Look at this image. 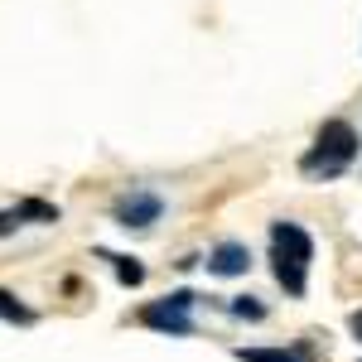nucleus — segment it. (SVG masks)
<instances>
[{"mask_svg": "<svg viewBox=\"0 0 362 362\" xmlns=\"http://www.w3.org/2000/svg\"><path fill=\"white\" fill-rule=\"evenodd\" d=\"M309 261H314V237L300 223H271V271H276L285 295H305Z\"/></svg>", "mask_w": 362, "mask_h": 362, "instance_id": "f257e3e1", "label": "nucleus"}, {"mask_svg": "<svg viewBox=\"0 0 362 362\" xmlns=\"http://www.w3.org/2000/svg\"><path fill=\"white\" fill-rule=\"evenodd\" d=\"M353 160H358V131L348 121H324L319 136H314V150L300 160V169H305L309 179H334Z\"/></svg>", "mask_w": 362, "mask_h": 362, "instance_id": "f03ea898", "label": "nucleus"}, {"mask_svg": "<svg viewBox=\"0 0 362 362\" xmlns=\"http://www.w3.org/2000/svg\"><path fill=\"white\" fill-rule=\"evenodd\" d=\"M189 309H194V295H189V290H174V295H165V300L140 309V324L155 329V334H169V338H189L194 334Z\"/></svg>", "mask_w": 362, "mask_h": 362, "instance_id": "7ed1b4c3", "label": "nucleus"}, {"mask_svg": "<svg viewBox=\"0 0 362 362\" xmlns=\"http://www.w3.org/2000/svg\"><path fill=\"white\" fill-rule=\"evenodd\" d=\"M160 213H165V198L150 194V189H131V194L116 203V227H126V232H145V227L160 223Z\"/></svg>", "mask_w": 362, "mask_h": 362, "instance_id": "20e7f679", "label": "nucleus"}, {"mask_svg": "<svg viewBox=\"0 0 362 362\" xmlns=\"http://www.w3.org/2000/svg\"><path fill=\"white\" fill-rule=\"evenodd\" d=\"M247 266H251L247 242H218L208 251V271L213 276H247Z\"/></svg>", "mask_w": 362, "mask_h": 362, "instance_id": "39448f33", "label": "nucleus"}, {"mask_svg": "<svg viewBox=\"0 0 362 362\" xmlns=\"http://www.w3.org/2000/svg\"><path fill=\"white\" fill-rule=\"evenodd\" d=\"M102 256L116 266V280H121V285H140V280H145V266H140L136 256H112V251H102Z\"/></svg>", "mask_w": 362, "mask_h": 362, "instance_id": "423d86ee", "label": "nucleus"}, {"mask_svg": "<svg viewBox=\"0 0 362 362\" xmlns=\"http://www.w3.org/2000/svg\"><path fill=\"white\" fill-rule=\"evenodd\" d=\"M242 362H305L300 353H285V348H237Z\"/></svg>", "mask_w": 362, "mask_h": 362, "instance_id": "0eeeda50", "label": "nucleus"}, {"mask_svg": "<svg viewBox=\"0 0 362 362\" xmlns=\"http://www.w3.org/2000/svg\"><path fill=\"white\" fill-rule=\"evenodd\" d=\"M0 319H10V324H34V309H25L10 290H0Z\"/></svg>", "mask_w": 362, "mask_h": 362, "instance_id": "6e6552de", "label": "nucleus"}, {"mask_svg": "<svg viewBox=\"0 0 362 362\" xmlns=\"http://www.w3.org/2000/svg\"><path fill=\"white\" fill-rule=\"evenodd\" d=\"M232 314H237V319H266V305L251 300V295H242V300H232Z\"/></svg>", "mask_w": 362, "mask_h": 362, "instance_id": "1a4fd4ad", "label": "nucleus"}, {"mask_svg": "<svg viewBox=\"0 0 362 362\" xmlns=\"http://www.w3.org/2000/svg\"><path fill=\"white\" fill-rule=\"evenodd\" d=\"M20 223H25V218H20V208H10V213H0V237H5L10 227H20Z\"/></svg>", "mask_w": 362, "mask_h": 362, "instance_id": "9d476101", "label": "nucleus"}, {"mask_svg": "<svg viewBox=\"0 0 362 362\" xmlns=\"http://www.w3.org/2000/svg\"><path fill=\"white\" fill-rule=\"evenodd\" d=\"M348 329L358 334V343H362V309H353V319H348Z\"/></svg>", "mask_w": 362, "mask_h": 362, "instance_id": "9b49d317", "label": "nucleus"}]
</instances>
